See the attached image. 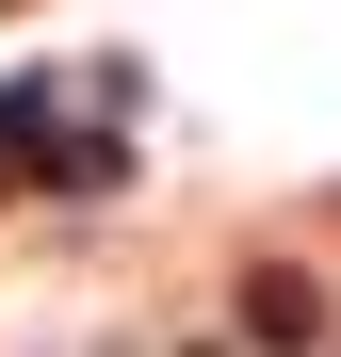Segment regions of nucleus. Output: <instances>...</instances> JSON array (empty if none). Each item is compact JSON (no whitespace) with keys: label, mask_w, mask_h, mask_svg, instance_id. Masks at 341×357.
Instances as JSON below:
<instances>
[{"label":"nucleus","mask_w":341,"mask_h":357,"mask_svg":"<svg viewBox=\"0 0 341 357\" xmlns=\"http://www.w3.org/2000/svg\"><path fill=\"white\" fill-rule=\"evenodd\" d=\"M146 130V82L130 66H33L0 82V195H114Z\"/></svg>","instance_id":"nucleus-1"},{"label":"nucleus","mask_w":341,"mask_h":357,"mask_svg":"<svg viewBox=\"0 0 341 357\" xmlns=\"http://www.w3.org/2000/svg\"><path fill=\"white\" fill-rule=\"evenodd\" d=\"M244 341H276V357H309V341H325V292H309L293 260H260V276H244Z\"/></svg>","instance_id":"nucleus-2"}]
</instances>
